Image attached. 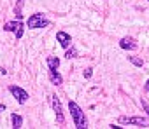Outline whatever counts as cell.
I'll list each match as a JSON object with an SVG mask.
<instances>
[{
  "instance_id": "11",
  "label": "cell",
  "mask_w": 149,
  "mask_h": 129,
  "mask_svg": "<svg viewBox=\"0 0 149 129\" xmlns=\"http://www.w3.org/2000/svg\"><path fill=\"white\" fill-rule=\"evenodd\" d=\"M23 5H25V0H18L16 2V7H14V14H16V19H21L23 18Z\"/></svg>"
},
{
  "instance_id": "18",
  "label": "cell",
  "mask_w": 149,
  "mask_h": 129,
  "mask_svg": "<svg viewBox=\"0 0 149 129\" xmlns=\"http://www.w3.org/2000/svg\"><path fill=\"white\" fill-rule=\"evenodd\" d=\"M144 91H146V93H149V80L144 84Z\"/></svg>"
},
{
  "instance_id": "5",
  "label": "cell",
  "mask_w": 149,
  "mask_h": 129,
  "mask_svg": "<svg viewBox=\"0 0 149 129\" xmlns=\"http://www.w3.org/2000/svg\"><path fill=\"white\" fill-rule=\"evenodd\" d=\"M51 106H53V110H54L56 120H58L60 124H63V122H65V117H63V108H61V103H60V99H58V96H56V94H51Z\"/></svg>"
},
{
  "instance_id": "17",
  "label": "cell",
  "mask_w": 149,
  "mask_h": 129,
  "mask_svg": "<svg viewBox=\"0 0 149 129\" xmlns=\"http://www.w3.org/2000/svg\"><path fill=\"white\" fill-rule=\"evenodd\" d=\"M140 105H142V108H144V112L147 113V117H149V105L144 101V99H140Z\"/></svg>"
},
{
  "instance_id": "1",
  "label": "cell",
  "mask_w": 149,
  "mask_h": 129,
  "mask_svg": "<svg viewBox=\"0 0 149 129\" xmlns=\"http://www.w3.org/2000/svg\"><path fill=\"white\" fill-rule=\"evenodd\" d=\"M68 110H70V115L74 119V124H76L77 129H84L86 127V115L83 112V108L76 103V101H68Z\"/></svg>"
},
{
  "instance_id": "19",
  "label": "cell",
  "mask_w": 149,
  "mask_h": 129,
  "mask_svg": "<svg viewBox=\"0 0 149 129\" xmlns=\"http://www.w3.org/2000/svg\"><path fill=\"white\" fill-rule=\"evenodd\" d=\"M109 127H111V129H123V127H121V126H114V124H111V126H109Z\"/></svg>"
},
{
  "instance_id": "10",
  "label": "cell",
  "mask_w": 149,
  "mask_h": 129,
  "mask_svg": "<svg viewBox=\"0 0 149 129\" xmlns=\"http://www.w3.org/2000/svg\"><path fill=\"white\" fill-rule=\"evenodd\" d=\"M11 120H13V127H14V129H19V127L23 126V117H21L19 113H13V115H11Z\"/></svg>"
},
{
  "instance_id": "15",
  "label": "cell",
  "mask_w": 149,
  "mask_h": 129,
  "mask_svg": "<svg viewBox=\"0 0 149 129\" xmlns=\"http://www.w3.org/2000/svg\"><path fill=\"white\" fill-rule=\"evenodd\" d=\"M23 32H25V26H23V23H21V25L18 26V30L14 32V35H16V38H18V40H19V38L23 37Z\"/></svg>"
},
{
  "instance_id": "7",
  "label": "cell",
  "mask_w": 149,
  "mask_h": 129,
  "mask_svg": "<svg viewBox=\"0 0 149 129\" xmlns=\"http://www.w3.org/2000/svg\"><path fill=\"white\" fill-rule=\"evenodd\" d=\"M56 40L60 42V45H61L63 49L70 47V44H72V37H70L67 32H58V33H56Z\"/></svg>"
},
{
  "instance_id": "2",
  "label": "cell",
  "mask_w": 149,
  "mask_h": 129,
  "mask_svg": "<svg viewBox=\"0 0 149 129\" xmlns=\"http://www.w3.org/2000/svg\"><path fill=\"white\" fill-rule=\"evenodd\" d=\"M26 26H28L30 30L46 28V26H49V19H47L42 12H35V14H32V16L26 19Z\"/></svg>"
},
{
  "instance_id": "21",
  "label": "cell",
  "mask_w": 149,
  "mask_h": 129,
  "mask_svg": "<svg viewBox=\"0 0 149 129\" xmlns=\"http://www.w3.org/2000/svg\"><path fill=\"white\" fill-rule=\"evenodd\" d=\"M147 2H149V0H147Z\"/></svg>"
},
{
  "instance_id": "20",
  "label": "cell",
  "mask_w": 149,
  "mask_h": 129,
  "mask_svg": "<svg viewBox=\"0 0 149 129\" xmlns=\"http://www.w3.org/2000/svg\"><path fill=\"white\" fill-rule=\"evenodd\" d=\"M6 110V105H0V112H4Z\"/></svg>"
},
{
  "instance_id": "3",
  "label": "cell",
  "mask_w": 149,
  "mask_h": 129,
  "mask_svg": "<svg viewBox=\"0 0 149 129\" xmlns=\"http://www.w3.org/2000/svg\"><path fill=\"white\" fill-rule=\"evenodd\" d=\"M119 122L121 124H126V126H137V127L149 126V119L147 117H126V115H121L119 117Z\"/></svg>"
},
{
  "instance_id": "13",
  "label": "cell",
  "mask_w": 149,
  "mask_h": 129,
  "mask_svg": "<svg viewBox=\"0 0 149 129\" xmlns=\"http://www.w3.org/2000/svg\"><path fill=\"white\" fill-rule=\"evenodd\" d=\"M128 61L133 64V67H142V64H144V61H142V58H139V56H128Z\"/></svg>"
},
{
  "instance_id": "16",
  "label": "cell",
  "mask_w": 149,
  "mask_h": 129,
  "mask_svg": "<svg viewBox=\"0 0 149 129\" xmlns=\"http://www.w3.org/2000/svg\"><path fill=\"white\" fill-rule=\"evenodd\" d=\"M83 75H84V79H91V75H93V70H91V68H86Z\"/></svg>"
},
{
  "instance_id": "8",
  "label": "cell",
  "mask_w": 149,
  "mask_h": 129,
  "mask_svg": "<svg viewBox=\"0 0 149 129\" xmlns=\"http://www.w3.org/2000/svg\"><path fill=\"white\" fill-rule=\"evenodd\" d=\"M47 70H49V80H51V84L53 86H61L63 84V77L60 75L58 68H47Z\"/></svg>"
},
{
  "instance_id": "14",
  "label": "cell",
  "mask_w": 149,
  "mask_h": 129,
  "mask_svg": "<svg viewBox=\"0 0 149 129\" xmlns=\"http://www.w3.org/2000/svg\"><path fill=\"white\" fill-rule=\"evenodd\" d=\"M65 58H68V59H72V58H79V52H77V49L76 47H67V52H65Z\"/></svg>"
},
{
  "instance_id": "12",
  "label": "cell",
  "mask_w": 149,
  "mask_h": 129,
  "mask_svg": "<svg viewBox=\"0 0 149 129\" xmlns=\"http://www.w3.org/2000/svg\"><path fill=\"white\" fill-rule=\"evenodd\" d=\"M46 63H47V68H58V67H60V58L49 56V58L46 59Z\"/></svg>"
},
{
  "instance_id": "9",
  "label": "cell",
  "mask_w": 149,
  "mask_h": 129,
  "mask_svg": "<svg viewBox=\"0 0 149 129\" xmlns=\"http://www.w3.org/2000/svg\"><path fill=\"white\" fill-rule=\"evenodd\" d=\"M19 25H21V19H14V21H7V23L4 25V30H6V32H16Z\"/></svg>"
},
{
  "instance_id": "4",
  "label": "cell",
  "mask_w": 149,
  "mask_h": 129,
  "mask_svg": "<svg viewBox=\"0 0 149 129\" xmlns=\"http://www.w3.org/2000/svg\"><path fill=\"white\" fill-rule=\"evenodd\" d=\"M9 93L16 98V101L18 103H26V99H28V93L23 89V87H19V86H9Z\"/></svg>"
},
{
  "instance_id": "6",
  "label": "cell",
  "mask_w": 149,
  "mask_h": 129,
  "mask_svg": "<svg viewBox=\"0 0 149 129\" xmlns=\"http://www.w3.org/2000/svg\"><path fill=\"white\" fill-rule=\"evenodd\" d=\"M119 47H121L123 51H135V49H137V42H135L133 37H123V38L119 40Z\"/></svg>"
}]
</instances>
